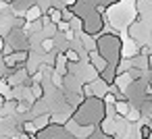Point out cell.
I'll list each match as a JSON object with an SVG mask.
<instances>
[{"label":"cell","mask_w":152,"mask_h":139,"mask_svg":"<svg viewBox=\"0 0 152 139\" xmlns=\"http://www.w3.org/2000/svg\"><path fill=\"white\" fill-rule=\"evenodd\" d=\"M140 116H142V114H140V110H135V108H129V112L125 114V118H127L129 122H135V120H140Z\"/></svg>","instance_id":"cell-10"},{"label":"cell","mask_w":152,"mask_h":139,"mask_svg":"<svg viewBox=\"0 0 152 139\" xmlns=\"http://www.w3.org/2000/svg\"><path fill=\"white\" fill-rule=\"evenodd\" d=\"M29 89H31V93H34V102L44 98V87H42V83H40V81H31Z\"/></svg>","instance_id":"cell-7"},{"label":"cell","mask_w":152,"mask_h":139,"mask_svg":"<svg viewBox=\"0 0 152 139\" xmlns=\"http://www.w3.org/2000/svg\"><path fill=\"white\" fill-rule=\"evenodd\" d=\"M63 54H65V58H67L71 64H79V60H81V54L77 52L75 46H67V50H63Z\"/></svg>","instance_id":"cell-5"},{"label":"cell","mask_w":152,"mask_h":139,"mask_svg":"<svg viewBox=\"0 0 152 139\" xmlns=\"http://www.w3.org/2000/svg\"><path fill=\"white\" fill-rule=\"evenodd\" d=\"M67 62H69V60L65 58V54L58 52V54H56V62H54V73H58L61 77L69 75V64H67Z\"/></svg>","instance_id":"cell-3"},{"label":"cell","mask_w":152,"mask_h":139,"mask_svg":"<svg viewBox=\"0 0 152 139\" xmlns=\"http://www.w3.org/2000/svg\"><path fill=\"white\" fill-rule=\"evenodd\" d=\"M54 46H56L54 38H46L42 42V52H54Z\"/></svg>","instance_id":"cell-9"},{"label":"cell","mask_w":152,"mask_h":139,"mask_svg":"<svg viewBox=\"0 0 152 139\" xmlns=\"http://www.w3.org/2000/svg\"><path fill=\"white\" fill-rule=\"evenodd\" d=\"M115 2H119V0H75L69 7H71L73 15L81 19V31L96 38L104 27L106 7H110Z\"/></svg>","instance_id":"cell-1"},{"label":"cell","mask_w":152,"mask_h":139,"mask_svg":"<svg viewBox=\"0 0 152 139\" xmlns=\"http://www.w3.org/2000/svg\"><path fill=\"white\" fill-rule=\"evenodd\" d=\"M17 139H36V137H34V135H27V133H23V135H19Z\"/></svg>","instance_id":"cell-13"},{"label":"cell","mask_w":152,"mask_h":139,"mask_svg":"<svg viewBox=\"0 0 152 139\" xmlns=\"http://www.w3.org/2000/svg\"><path fill=\"white\" fill-rule=\"evenodd\" d=\"M113 106H115V112H117L119 116H123V118H125V114H127V112H129V108H131V104H129V100H127V98L117 100Z\"/></svg>","instance_id":"cell-6"},{"label":"cell","mask_w":152,"mask_h":139,"mask_svg":"<svg viewBox=\"0 0 152 139\" xmlns=\"http://www.w3.org/2000/svg\"><path fill=\"white\" fill-rule=\"evenodd\" d=\"M67 31H71L69 21H58L56 23V33H67Z\"/></svg>","instance_id":"cell-12"},{"label":"cell","mask_w":152,"mask_h":139,"mask_svg":"<svg viewBox=\"0 0 152 139\" xmlns=\"http://www.w3.org/2000/svg\"><path fill=\"white\" fill-rule=\"evenodd\" d=\"M96 52L108 62V64H119L121 62V54H123V44L119 40V35L115 33H98L96 35Z\"/></svg>","instance_id":"cell-2"},{"label":"cell","mask_w":152,"mask_h":139,"mask_svg":"<svg viewBox=\"0 0 152 139\" xmlns=\"http://www.w3.org/2000/svg\"><path fill=\"white\" fill-rule=\"evenodd\" d=\"M148 69H150V71H152V52H150V54H148Z\"/></svg>","instance_id":"cell-14"},{"label":"cell","mask_w":152,"mask_h":139,"mask_svg":"<svg viewBox=\"0 0 152 139\" xmlns=\"http://www.w3.org/2000/svg\"><path fill=\"white\" fill-rule=\"evenodd\" d=\"M140 137L142 139H150L152 137V127L150 125H142L140 127Z\"/></svg>","instance_id":"cell-11"},{"label":"cell","mask_w":152,"mask_h":139,"mask_svg":"<svg viewBox=\"0 0 152 139\" xmlns=\"http://www.w3.org/2000/svg\"><path fill=\"white\" fill-rule=\"evenodd\" d=\"M42 15H44V13H42V7L36 2V4H31V7L25 11V15H23V17L27 19V23H31V21H38V19H42Z\"/></svg>","instance_id":"cell-4"},{"label":"cell","mask_w":152,"mask_h":139,"mask_svg":"<svg viewBox=\"0 0 152 139\" xmlns=\"http://www.w3.org/2000/svg\"><path fill=\"white\" fill-rule=\"evenodd\" d=\"M21 131H23V133H27V135H34V137H36L38 127H36V122H34V120H25V122H21Z\"/></svg>","instance_id":"cell-8"}]
</instances>
